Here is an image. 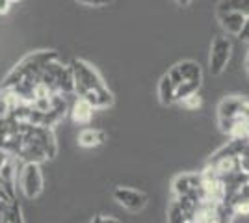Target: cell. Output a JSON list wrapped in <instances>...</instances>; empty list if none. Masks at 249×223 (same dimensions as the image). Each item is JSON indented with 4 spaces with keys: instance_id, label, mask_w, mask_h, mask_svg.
Here are the masks:
<instances>
[{
    "instance_id": "cell-10",
    "label": "cell",
    "mask_w": 249,
    "mask_h": 223,
    "mask_svg": "<svg viewBox=\"0 0 249 223\" xmlns=\"http://www.w3.org/2000/svg\"><path fill=\"white\" fill-rule=\"evenodd\" d=\"M246 99H242V97H227V99H223L221 103H219V117H223V119H238L242 116V112H244V106H246Z\"/></svg>"
},
{
    "instance_id": "cell-26",
    "label": "cell",
    "mask_w": 249,
    "mask_h": 223,
    "mask_svg": "<svg viewBox=\"0 0 249 223\" xmlns=\"http://www.w3.org/2000/svg\"><path fill=\"white\" fill-rule=\"evenodd\" d=\"M10 6H11L10 0H0V15L8 13V11H10Z\"/></svg>"
},
{
    "instance_id": "cell-13",
    "label": "cell",
    "mask_w": 249,
    "mask_h": 223,
    "mask_svg": "<svg viewBox=\"0 0 249 223\" xmlns=\"http://www.w3.org/2000/svg\"><path fill=\"white\" fill-rule=\"evenodd\" d=\"M93 110L95 108L91 106L86 99L78 97L69 112H71V117H73V121L76 125H88V123L91 121V117H93Z\"/></svg>"
},
{
    "instance_id": "cell-7",
    "label": "cell",
    "mask_w": 249,
    "mask_h": 223,
    "mask_svg": "<svg viewBox=\"0 0 249 223\" xmlns=\"http://www.w3.org/2000/svg\"><path fill=\"white\" fill-rule=\"evenodd\" d=\"M19 162L21 160L13 154H4V158L0 160V184L4 186L10 199H15L19 184Z\"/></svg>"
},
{
    "instance_id": "cell-3",
    "label": "cell",
    "mask_w": 249,
    "mask_h": 223,
    "mask_svg": "<svg viewBox=\"0 0 249 223\" xmlns=\"http://www.w3.org/2000/svg\"><path fill=\"white\" fill-rule=\"evenodd\" d=\"M39 84L47 86L51 93H62V95H71L74 93L73 71L71 65H63L60 58L52 60L45 65L39 76Z\"/></svg>"
},
{
    "instance_id": "cell-4",
    "label": "cell",
    "mask_w": 249,
    "mask_h": 223,
    "mask_svg": "<svg viewBox=\"0 0 249 223\" xmlns=\"http://www.w3.org/2000/svg\"><path fill=\"white\" fill-rule=\"evenodd\" d=\"M43 173L41 164L37 162H22L21 171H19V186H21L24 197L36 199L43 191Z\"/></svg>"
},
{
    "instance_id": "cell-12",
    "label": "cell",
    "mask_w": 249,
    "mask_h": 223,
    "mask_svg": "<svg viewBox=\"0 0 249 223\" xmlns=\"http://www.w3.org/2000/svg\"><path fill=\"white\" fill-rule=\"evenodd\" d=\"M219 24L221 28L229 34H238L244 26V21H246V15L240 13V11L232 10V11H225V13H219L218 15Z\"/></svg>"
},
{
    "instance_id": "cell-9",
    "label": "cell",
    "mask_w": 249,
    "mask_h": 223,
    "mask_svg": "<svg viewBox=\"0 0 249 223\" xmlns=\"http://www.w3.org/2000/svg\"><path fill=\"white\" fill-rule=\"evenodd\" d=\"M114 199L121 206H124L126 210H132V212H140L143 206L147 205V195L132 188H115L114 190Z\"/></svg>"
},
{
    "instance_id": "cell-1",
    "label": "cell",
    "mask_w": 249,
    "mask_h": 223,
    "mask_svg": "<svg viewBox=\"0 0 249 223\" xmlns=\"http://www.w3.org/2000/svg\"><path fill=\"white\" fill-rule=\"evenodd\" d=\"M56 58H60V54L56 51H37V52L24 56L21 62L6 74L0 89L11 93L19 101L32 103L36 86L39 84L41 71L45 69V65L52 60H56Z\"/></svg>"
},
{
    "instance_id": "cell-15",
    "label": "cell",
    "mask_w": 249,
    "mask_h": 223,
    "mask_svg": "<svg viewBox=\"0 0 249 223\" xmlns=\"http://www.w3.org/2000/svg\"><path fill=\"white\" fill-rule=\"evenodd\" d=\"M175 87L177 86L171 82V78L164 74L160 78V84H158V97H160V103L164 106H171L175 103Z\"/></svg>"
},
{
    "instance_id": "cell-28",
    "label": "cell",
    "mask_w": 249,
    "mask_h": 223,
    "mask_svg": "<svg viewBox=\"0 0 249 223\" xmlns=\"http://www.w3.org/2000/svg\"><path fill=\"white\" fill-rule=\"evenodd\" d=\"M10 2H11V4H13V2H19V0H10Z\"/></svg>"
},
{
    "instance_id": "cell-23",
    "label": "cell",
    "mask_w": 249,
    "mask_h": 223,
    "mask_svg": "<svg viewBox=\"0 0 249 223\" xmlns=\"http://www.w3.org/2000/svg\"><path fill=\"white\" fill-rule=\"evenodd\" d=\"M238 35L242 41H249V15H246V21H244V26L238 32Z\"/></svg>"
},
{
    "instance_id": "cell-18",
    "label": "cell",
    "mask_w": 249,
    "mask_h": 223,
    "mask_svg": "<svg viewBox=\"0 0 249 223\" xmlns=\"http://www.w3.org/2000/svg\"><path fill=\"white\" fill-rule=\"evenodd\" d=\"M236 10L244 15H249V0H221L218 4V11L225 13V11Z\"/></svg>"
},
{
    "instance_id": "cell-27",
    "label": "cell",
    "mask_w": 249,
    "mask_h": 223,
    "mask_svg": "<svg viewBox=\"0 0 249 223\" xmlns=\"http://www.w3.org/2000/svg\"><path fill=\"white\" fill-rule=\"evenodd\" d=\"M177 2H178V4H180V6H188V4H190V2H192V0H177Z\"/></svg>"
},
{
    "instance_id": "cell-14",
    "label": "cell",
    "mask_w": 249,
    "mask_h": 223,
    "mask_svg": "<svg viewBox=\"0 0 249 223\" xmlns=\"http://www.w3.org/2000/svg\"><path fill=\"white\" fill-rule=\"evenodd\" d=\"M108 139V134L99 128H86L78 134V145L80 147H97Z\"/></svg>"
},
{
    "instance_id": "cell-19",
    "label": "cell",
    "mask_w": 249,
    "mask_h": 223,
    "mask_svg": "<svg viewBox=\"0 0 249 223\" xmlns=\"http://www.w3.org/2000/svg\"><path fill=\"white\" fill-rule=\"evenodd\" d=\"M13 101H15V97L11 95V93L4 91V89H0V119H6V117H10L11 104H13Z\"/></svg>"
},
{
    "instance_id": "cell-6",
    "label": "cell",
    "mask_w": 249,
    "mask_h": 223,
    "mask_svg": "<svg viewBox=\"0 0 249 223\" xmlns=\"http://www.w3.org/2000/svg\"><path fill=\"white\" fill-rule=\"evenodd\" d=\"M203 182H205L203 173H184L173 181V191L175 195H192L201 203H205L207 197H205Z\"/></svg>"
},
{
    "instance_id": "cell-2",
    "label": "cell",
    "mask_w": 249,
    "mask_h": 223,
    "mask_svg": "<svg viewBox=\"0 0 249 223\" xmlns=\"http://www.w3.org/2000/svg\"><path fill=\"white\" fill-rule=\"evenodd\" d=\"M73 71L74 93L86 99L95 110H104L114 104V95L106 87L101 74L95 71L91 65L84 60H73L71 62Z\"/></svg>"
},
{
    "instance_id": "cell-20",
    "label": "cell",
    "mask_w": 249,
    "mask_h": 223,
    "mask_svg": "<svg viewBox=\"0 0 249 223\" xmlns=\"http://www.w3.org/2000/svg\"><path fill=\"white\" fill-rule=\"evenodd\" d=\"M167 220L171 223H184L186 222V216L182 212V206L178 205V201H173L169 205V212H167Z\"/></svg>"
},
{
    "instance_id": "cell-11",
    "label": "cell",
    "mask_w": 249,
    "mask_h": 223,
    "mask_svg": "<svg viewBox=\"0 0 249 223\" xmlns=\"http://www.w3.org/2000/svg\"><path fill=\"white\" fill-rule=\"evenodd\" d=\"M22 210L17 199H0V223H22Z\"/></svg>"
},
{
    "instance_id": "cell-25",
    "label": "cell",
    "mask_w": 249,
    "mask_h": 223,
    "mask_svg": "<svg viewBox=\"0 0 249 223\" xmlns=\"http://www.w3.org/2000/svg\"><path fill=\"white\" fill-rule=\"evenodd\" d=\"M91 223H117V220L112 218V216H97V218L91 220Z\"/></svg>"
},
{
    "instance_id": "cell-8",
    "label": "cell",
    "mask_w": 249,
    "mask_h": 223,
    "mask_svg": "<svg viewBox=\"0 0 249 223\" xmlns=\"http://www.w3.org/2000/svg\"><path fill=\"white\" fill-rule=\"evenodd\" d=\"M231 41L227 37H216L212 43V49H210V73L214 76H218L225 71V67L229 64V58H231Z\"/></svg>"
},
{
    "instance_id": "cell-24",
    "label": "cell",
    "mask_w": 249,
    "mask_h": 223,
    "mask_svg": "<svg viewBox=\"0 0 249 223\" xmlns=\"http://www.w3.org/2000/svg\"><path fill=\"white\" fill-rule=\"evenodd\" d=\"M74 2H78V4H84V6H106L110 0H74Z\"/></svg>"
},
{
    "instance_id": "cell-5",
    "label": "cell",
    "mask_w": 249,
    "mask_h": 223,
    "mask_svg": "<svg viewBox=\"0 0 249 223\" xmlns=\"http://www.w3.org/2000/svg\"><path fill=\"white\" fill-rule=\"evenodd\" d=\"M22 138L30 139L36 145H39L45 151L49 160H52L58 154V143H56V136H54V128L22 123Z\"/></svg>"
},
{
    "instance_id": "cell-17",
    "label": "cell",
    "mask_w": 249,
    "mask_h": 223,
    "mask_svg": "<svg viewBox=\"0 0 249 223\" xmlns=\"http://www.w3.org/2000/svg\"><path fill=\"white\" fill-rule=\"evenodd\" d=\"M199 86H201V82H197V80H182L175 87V103H182L190 95L197 93Z\"/></svg>"
},
{
    "instance_id": "cell-16",
    "label": "cell",
    "mask_w": 249,
    "mask_h": 223,
    "mask_svg": "<svg viewBox=\"0 0 249 223\" xmlns=\"http://www.w3.org/2000/svg\"><path fill=\"white\" fill-rule=\"evenodd\" d=\"M177 67H178V71H180V74H182V80H197V82H201L203 73H201L199 64L192 62V60H186V62L177 64Z\"/></svg>"
},
{
    "instance_id": "cell-21",
    "label": "cell",
    "mask_w": 249,
    "mask_h": 223,
    "mask_svg": "<svg viewBox=\"0 0 249 223\" xmlns=\"http://www.w3.org/2000/svg\"><path fill=\"white\" fill-rule=\"evenodd\" d=\"M182 104H184L186 108H199L201 106V99H199L197 93H194V95H190L188 99H184Z\"/></svg>"
},
{
    "instance_id": "cell-22",
    "label": "cell",
    "mask_w": 249,
    "mask_h": 223,
    "mask_svg": "<svg viewBox=\"0 0 249 223\" xmlns=\"http://www.w3.org/2000/svg\"><path fill=\"white\" fill-rule=\"evenodd\" d=\"M167 76H169V78H171V82H173V84L175 86H178L180 84V82H182V74H180V71H178V67H171V69H169V73H167Z\"/></svg>"
}]
</instances>
